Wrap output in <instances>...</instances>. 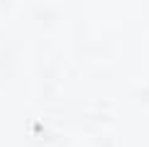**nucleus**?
Here are the masks:
<instances>
[]
</instances>
